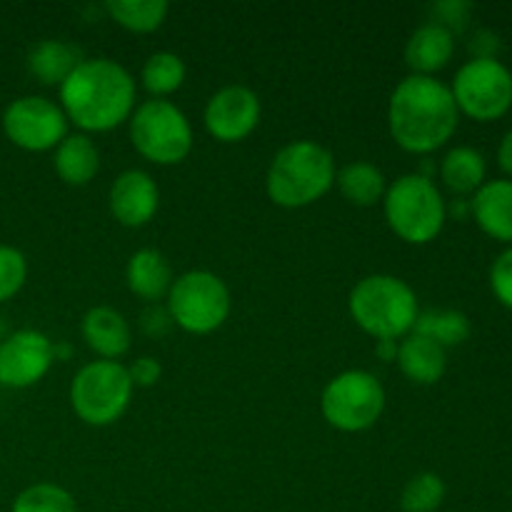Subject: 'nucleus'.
<instances>
[{
    "mask_svg": "<svg viewBox=\"0 0 512 512\" xmlns=\"http://www.w3.org/2000/svg\"><path fill=\"white\" fill-rule=\"evenodd\" d=\"M460 110L453 90L435 75H415L395 85L388 103V128L410 153H433L458 130Z\"/></svg>",
    "mask_w": 512,
    "mask_h": 512,
    "instance_id": "f257e3e1",
    "label": "nucleus"
},
{
    "mask_svg": "<svg viewBox=\"0 0 512 512\" xmlns=\"http://www.w3.org/2000/svg\"><path fill=\"white\" fill-rule=\"evenodd\" d=\"M60 108L78 128L103 133L135 110V80L118 60L85 58L60 85Z\"/></svg>",
    "mask_w": 512,
    "mask_h": 512,
    "instance_id": "f03ea898",
    "label": "nucleus"
},
{
    "mask_svg": "<svg viewBox=\"0 0 512 512\" xmlns=\"http://www.w3.org/2000/svg\"><path fill=\"white\" fill-rule=\"evenodd\" d=\"M335 183V158L315 140H293L275 153L265 175L270 200L283 208H305Z\"/></svg>",
    "mask_w": 512,
    "mask_h": 512,
    "instance_id": "7ed1b4c3",
    "label": "nucleus"
},
{
    "mask_svg": "<svg viewBox=\"0 0 512 512\" xmlns=\"http://www.w3.org/2000/svg\"><path fill=\"white\" fill-rule=\"evenodd\" d=\"M348 308L355 323L378 340L405 338L420 315L415 290L398 275L385 273L358 280L350 290Z\"/></svg>",
    "mask_w": 512,
    "mask_h": 512,
    "instance_id": "20e7f679",
    "label": "nucleus"
},
{
    "mask_svg": "<svg viewBox=\"0 0 512 512\" xmlns=\"http://www.w3.org/2000/svg\"><path fill=\"white\" fill-rule=\"evenodd\" d=\"M383 208L385 220L395 235L413 245H425L438 238L448 215L438 185L420 173L400 175L393 180L385 190Z\"/></svg>",
    "mask_w": 512,
    "mask_h": 512,
    "instance_id": "39448f33",
    "label": "nucleus"
},
{
    "mask_svg": "<svg viewBox=\"0 0 512 512\" xmlns=\"http://www.w3.org/2000/svg\"><path fill=\"white\" fill-rule=\"evenodd\" d=\"M130 140L143 158L173 165L193 150V125L188 115L165 98H150L130 115Z\"/></svg>",
    "mask_w": 512,
    "mask_h": 512,
    "instance_id": "423d86ee",
    "label": "nucleus"
},
{
    "mask_svg": "<svg viewBox=\"0 0 512 512\" xmlns=\"http://www.w3.org/2000/svg\"><path fill=\"white\" fill-rule=\"evenodd\" d=\"M133 388L128 368L118 360H93L70 383V405L80 420L103 428L128 410Z\"/></svg>",
    "mask_w": 512,
    "mask_h": 512,
    "instance_id": "0eeeda50",
    "label": "nucleus"
},
{
    "mask_svg": "<svg viewBox=\"0 0 512 512\" xmlns=\"http://www.w3.org/2000/svg\"><path fill=\"white\" fill-rule=\"evenodd\" d=\"M168 313L188 333H213L230 315L228 285L210 270H188L170 285Z\"/></svg>",
    "mask_w": 512,
    "mask_h": 512,
    "instance_id": "6e6552de",
    "label": "nucleus"
},
{
    "mask_svg": "<svg viewBox=\"0 0 512 512\" xmlns=\"http://www.w3.org/2000/svg\"><path fill=\"white\" fill-rule=\"evenodd\" d=\"M320 410L333 428L360 433L383 415L385 388L368 370H345L325 385Z\"/></svg>",
    "mask_w": 512,
    "mask_h": 512,
    "instance_id": "1a4fd4ad",
    "label": "nucleus"
},
{
    "mask_svg": "<svg viewBox=\"0 0 512 512\" xmlns=\"http://www.w3.org/2000/svg\"><path fill=\"white\" fill-rule=\"evenodd\" d=\"M450 90L460 113L483 123L512 108V73L498 58H470L460 65Z\"/></svg>",
    "mask_w": 512,
    "mask_h": 512,
    "instance_id": "9d476101",
    "label": "nucleus"
},
{
    "mask_svg": "<svg viewBox=\"0 0 512 512\" xmlns=\"http://www.w3.org/2000/svg\"><path fill=\"white\" fill-rule=\"evenodd\" d=\"M3 130L10 143L38 153V150L58 148L60 140L68 135V115L50 98L23 95L5 108Z\"/></svg>",
    "mask_w": 512,
    "mask_h": 512,
    "instance_id": "9b49d317",
    "label": "nucleus"
},
{
    "mask_svg": "<svg viewBox=\"0 0 512 512\" xmlns=\"http://www.w3.org/2000/svg\"><path fill=\"white\" fill-rule=\"evenodd\" d=\"M55 348L40 330H18L0 343V385L30 388L48 373Z\"/></svg>",
    "mask_w": 512,
    "mask_h": 512,
    "instance_id": "f8f14e48",
    "label": "nucleus"
},
{
    "mask_svg": "<svg viewBox=\"0 0 512 512\" xmlns=\"http://www.w3.org/2000/svg\"><path fill=\"white\" fill-rule=\"evenodd\" d=\"M260 123V98L248 85H225L205 105V128L223 143L248 138Z\"/></svg>",
    "mask_w": 512,
    "mask_h": 512,
    "instance_id": "ddd939ff",
    "label": "nucleus"
},
{
    "mask_svg": "<svg viewBox=\"0 0 512 512\" xmlns=\"http://www.w3.org/2000/svg\"><path fill=\"white\" fill-rule=\"evenodd\" d=\"M108 203L110 213L115 215L118 223L128 225V228H140V225L153 220V215L158 213V183L140 168L123 170L115 178V183L110 185Z\"/></svg>",
    "mask_w": 512,
    "mask_h": 512,
    "instance_id": "4468645a",
    "label": "nucleus"
},
{
    "mask_svg": "<svg viewBox=\"0 0 512 512\" xmlns=\"http://www.w3.org/2000/svg\"><path fill=\"white\" fill-rule=\"evenodd\" d=\"M475 223L495 240L512 243V180H488L470 200Z\"/></svg>",
    "mask_w": 512,
    "mask_h": 512,
    "instance_id": "2eb2a0df",
    "label": "nucleus"
},
{
    "mask_svg": "<svg viewBox=\"0 0 512 512\" xmlns=\"http://www.w3.org/2000/svg\"><path fill=\"white\" fill-rule=\"evenodd\" d=\"M453 53L455 35L435 20L418 25L405 43V63L415 75H433L450 63Z\"/></svg>",
    "mask_w": 512,
    "mask_h": 512,
    "instance_id": "dca6fc26",
    "label": "nucleus"
},
{
    "mask_svg": "<svg viewBox=\"0 0 512 512\" xmlns=\"http://www.w3.org/2000/svg\"><path fill=\"white\" fill-rule=\"evenodd\" d=\"M80 330H83V338L88 343V348L95 350L103 360H115L128 353L130 338H133L123 313H118L115 308H108V305L90 308L85 313Z\"/></svg>",
    "mask_w": 512,
    "mask_h": 512,
    "instance_id": "f3484780",
    "label": "nucleus"
},
{
    "mask_svg": "<svg viewBox=\"0 0 512 512\" xmlns=\"http://www.w3.org/2000/svg\"><path fill=\"white\" fill-rule=\"evenodd\" d=\"M395 360H398L405 378L418 385H435L448 368V353H445L443 345L433 343L418 333L405 335L403 343L398 345Z\"/></svg>",
    "mask_w": 512,
    "mask_h": 512,
    "instance_id": "a211bd4d",
    "label": "nucleus"
},
{
    "mask_svg": "<svg viewBox=\"0 0 512 512\" xmlns=\"http://www.w3.org/2000/svg\"><path fill=\"white\" fill-rule=\"evenodd\" d=\"M125 280H128V288L140 298L160 300L168 295L173 285V268L160 250L140 248L130 255Z\"/></svg>",
    "mask_w": 512,
    "mask_h": 512,
    "instance_id": "6ab92c4d",
    "label": "nucleus"
},
{
    "mask_svg": "<svg viewBox=\"0 0 512 512\" xmlns=\"http://www.w3.org/2000/svg\"><path fill=\"white\" fill-rule=\"evenodd\" d=\"M55 173L68 185H85L100 168V150L85 133H68L55 148Z\"/></svg>",
    "mask_w": 512,
    "mask_h": 512,
    "instance_id": "aec40b11",
    "label": "nucleus"
},
{
    "mask_svg": "<svg viewBox=\"0 0 512 512\" xmlns=\"http://www.w3.org/2000/svg\"><path fill=\"white\" fill-rule=\"evenodd\" d=\"M488 163L485 155L473 145H455L440 160V178L453 193H475L485 183Z\"/></svg>",
    "mask_w": 512,
    "mask_h": 512,
    "instance_id": "412c9836",
    "label": "nucleus"
},
{
    "mask_svg": "<svg viewBox=\"0 0 512 512\" xmlns=\"http://www.w3.org/2000/svg\"><path fill=\"white\" fill-rule=\"evenodd\" d=\"M78 63V50L65 40L45 38L28 50V70L45 85H58L60 88Z\"/></svg>",
    "mask_w": 512,
    "mask_h": 512,
    "instance_id": "4be33fe9",
    "label": "nucleus"
},
{
    "mask_svg": "<svg viewBox=\"0 0 512 512\" xmlns=\"http://www.w3.org/2000/svg\"><path fill=\"white\" fill-rule=\"evenodd\" d=\"M340 193L353 205H375L385 198L388 180L378 165L368 160H353L335 173Z\"/></svg>",
    "mask_w": 512,
    "mask_h": 512,
    "instance_id": "5701e85b",
    "label": "nucleus"
},
{
    "mask_svg": "<svg viewBox=\"0 0 512 512\" xmlns=\"http://www.w3.org/2000/svg\"><path fill=\"white\" fill-rule=\"evenodd\" d=\"M413 333L430 338L433 343L443 345L448 350L453 345H460L468 340L470 320L460 310H425L415 320Z\"/></svg>",
    "mask_w": 512,
    "mask_h": 512,
    "instance_id": "b1692460",
    "label": "nucleus"
},
{
    "mask_svg": "<svg viewBox=\"0 0 512 512\" xmlns=\"http://www.w3.org/2000/svg\"><path fill=\"white\" fill-rule=\"evenodd\" d=\"M105 8L123 28L135 30V33H150L163 25L170 5L165 0H108Z\"/></svg>",
    "mask_w": 512,
    "mask_h": 512,
    "instance_id": "393cba45",
    "label": "nucleus"
},
{
    "mask_svg": "<svg viewBox=\"0 0 512 512\" xmlns=\"http://www.w3.org/2000/svg\"><path fill=\"white\" fill-rule=\"evenodd\" d=\"M185 63L178 53H170V50H158V53L150 55L143 65V85L155 95V98H163V95L175 93V90L183 85L185 80Z\"/></svg>",
    "mask_w": 512,
    "mask_h": 512,
    "instance_id": "a878e982",
    "label": "nucleus"
},
{
    "mask_svg": "<svg viewBox=\"0 0 512 512\" xmlns=\"http://www.w3.org/2000/svg\"><path fill=\"white\" fill-rule=\"evenodd\" d=\"M10 512H78L73 495L53 483H35L13 500Z\"/></svg>",
    "mask_w": 512,
    "mask_h": 512,
    "instance_id": "bb28decb",
    "label": "nucleus"
},
{
    "mask_svg": "<svg viewBox=\"0 0 512 512\" xmlns=\"http://www.w3.org/2000/svg\"><path fill=\"white\" fill-rule=\"evenodd\" d=\"M445 500V483L438 473H418L405 483L400 508L405 512H435Z\"/></svg>",
    "mask_w": 512,
    "mask_h": 512,
    "instance_id": "cd10ccee",
    "label": "nucleus"
},
{
    "mask_svg": "<svg viewBox=\"0 0 512 512\" xmlns=\"http://www.w3.org/2000/svg\"><path fill=\"white\" fill-rule=\"evenodd\" d=\"M28 278V260L13 245H0V303L13 298Z\"/></svg>",
    "mask_w": 512,
    "mask_h": 512,
    "instance_id": "c85d7f7f",
    "label": "nucleus"
},
{
    "mask_svg": "<svg viewBox=\"0 0 512 512\" xmlns=\"http://www.w3.org/2000/svg\"><path fill=\"white\" fill-rule=\"evenodd\" d=\"M490 288H493L495 298L512 310V245L495 258L493 268H490Z\"/></svg>",
    "mask_w": 512,
    "mask_h": 512,
    "instance_id": "c756f323",
    "label": "nucleus"
},
{
    "mask_svg": "<svg viewBox=\"0 0 512 512\" xmlns=\"http://www.w3.org/2000/svg\"><path fill=\"white\" fill-rule=\"evenodd\" d=\"M433 10H435V23H440L443 28H448L450 33L455 35L458 30H463L465 25H468L473 5L465 3V0H445V3L435 5Z\"/></svg>",
    "mask_w": 512,
    "mask_h": 512,
    "instance_id": "7c9ffc66",
    "label": "nucleus"
},
{
    "mask_svg": "<svg viewBox=\"0 0 512 512\" xmlns=\"http://www.w3.org/2000/svg\"><path fill=\"white\" fill-rule=\"evenodd\" d=\"M128 375L133 380V385L150 388V385H155L160 380V363L153 358H138L128 368Z\"/></svg>",
    "mask_w": 512,
    "mask_h": 512,
    "instance_id": "2f4dec72",
    "label": "nucleus"
},
{
    "mask_svg": "<svg viewBox=\"0 0 512 512\" xmlns=\"http://www.w3.org/2000/svg\"><path fill=\"white\" fill-rule=\"evenodd\" d=\"M470 48H473V58H498V50H500V40L498 35L493 33V30H478V33L473 35V43H470Z\"/></svg>",
    "mask_w": 512,
    "mask_h": 512,
    "instance_id": "473e14b6",
    "label": "nucleus"
},
{
    "mask_svg": "<svg viewBox=\"0 0 512 512\" xmlns=\"http://www.w3.org/2000/svg\"><path fill=\"white\" fill-rule=\"evenodd\" d=\"M498 165L505 173L512 175V128L503 135V140L498 145Z\"/></svg>",
    "mask_w": 512,
    "mask_h": 512,
    "instance_id": "72a5a7b5",
    "label": "nucleus"
}]
</instances>
